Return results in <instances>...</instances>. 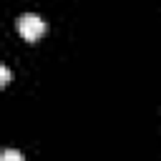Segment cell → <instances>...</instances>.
Segmentation results:
<instances>
[{
    "instance_id": "3957f363",
    "label": "cell",
    "mask_w": 161,
    "mask_h": 161,
    "mask_svg": "<svg viewBox=\"0 0 161 161\" xmlns=\"http://www.w3.org/2000/svg\"><path fill=\"white\" fill-rule=\"evenodd\" d=\"M10 83V70L8 65H0V86H8Z\"/></svg>"
},
{
    "instance_id": "7a4b0ae2",
    "label": "cell",
    "mask_w": 161,
    "mask_h": 161,
    "mask_svg": "<svg viewBox=\"0 0 161 161\" xmlns=\"http://www.w3.org/2000/svg\"><path fill=\"white\" fill-rule=\"evenodd\" d=\"M0 161H25V158H23V153H20V151H15V148H8V151H3Z\"/></svg>"
},
{
    "instance_id": "6da1fadb",
    "label": "cell",
    "mask_w": 161,
    "mask_h": 161,
    "mask_svg": "<svg viewBox=\"0 0 161 161\" xmlns=\"http://www.w3.org/2000/svg\"><path fill=\"white\" fill-rule=\"evenodd\" d=\"M15 28H18V33H20L25 40H38V38L45 33V20H43L40 15L28 13V15H20V18H18Z\"/></svg>"
}]
</instances>
